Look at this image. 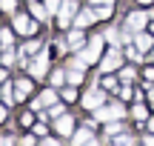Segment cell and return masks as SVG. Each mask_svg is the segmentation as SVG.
<instances>
[{
    "mask_svg": "<svg viewBox=\"0 0 154 146\" xmlns=\"http://www.w3.org/2000/svg\"><path fill=\"white\" fill-rule=\"evenodd\" d=\"M83 106L86 109H97V106H103V92H97V89H91V92H86L83 95Z\"/></svg>",
    "mask_w": 154,
    "mask_h": 146,
    "instance_id": "obj_3",
    "label": "cell"
},
{
    "mask_svg": "<svg viewBox=\"0 0 154 146\" xmlns=\"http://www.w3.org/2000/svg\"><path fill=\"white\" fill-rule=\"evenodd\" d=\"M60 115H63V106H60V103H54V106L49 109V118H60Z\"/></svg>",
    "mask_w": 154,
    "mask_h": 146,
    "instance_id": "obj_21",
    "label": "cell"
},
{
    "mask_svg": "<svg viewBox=\"0 0 154 146\" xmlns=\"http://www.w3.org/2000/svg\"><path fill=\"white\" fill-rule=\"evenodd\" d=\"M83 146H100V143H97V141H91V138H88V141L83 143Z\"/></svg>",
    "mask_w": 154,
    "mask_h": 146,
    "instance_id": "obj_30",
    "label": "cell"
},
{
    "mask_svg": "<svg viewBox=\"0 0 154 146\" xmlns=\"http://www.w3.org/2000/svg\"><path fill=\"white\" fill-rule=\"evenodd\" d=\"M123 115H126V109H123L120 103H117V106H97V109H94V118L106 120V123H109V120H120Z\"/></svg>",
    "mask_w": 154,
    "mask_h": 146,
    "instance_id": "obj_2",
    "label": "cell"
},
{
    "mask_svg": "<svg viewBox=\"0 0 154 146\" xmlns=\"http://www.w3.org/2000/svg\"><path fill=\"white\" fill-rule=\"evenodd\" d=\"M151 60H154V52H151Z\"/></svg>",
    "mask_w": 154,
    "mask_h": 146,
    "instance_id": "obj_35",
    "label": "cell"
},
{
    "mask_svg": "<svg viewBox=\"0 0 154 146\" xmlns=\"http://www.w3.org/2000/svg\"><path fill=\"white\" fill-rule=\"evenodd\" d=\"M0 6H3L6 11H11V9H14V0H0Z\"/></svg>",
    "mask_w": 154,
    "mask_h": 146,
    "instance_id": "obj_25",
    "label": "cell"
},
{
    "mask_svg": "<svg viewBox=\"0 0 154 146\" xmlns=\"http://www.w3.org/2000/svg\"><path fill=\"white\" fill-rule=\"evenodd\" d=\"M3 118H6V109H3V106H0V120H3Z\"/></svg>",
    "mask_w": 154,
    "mask_h": 146,
    "instance_id": "obj_32",
    "label": "cell"
},
{
    "mask_svg": "<svg viewBox=\"0 0 154 146\" xmlns=\"http://www.w3.org/2000/svg\"><path fill=\"white\" fill-rule=\"evenodd\" d=\"M137 3H151V0H137Z\"/></svg>",
    "mask_w": 154,
    "mask_h": 146,
    "instance_id": "obj_34",
    "label": "cell"
},
{
    "mask_svg": "<svg viewBox=\"0 0 154 146\" xmlns=\"http://www.w3.org/2000/svg\"><path fill=\"white\" fill-rule=\"evenodd\" d=\"M131 115H134L137 120H146V115H149V112H146V106H143V103H137V106L131 109Z\"/></svg>",
    "mask_w": 154,
    "mask_h": 146,
    "instance_id": "obj_16",
    "label": "cell"
},
{
    "mask_svg": "<svg viewBox=\"0 0 154 146\" xmlns=\"http://www.w3.org/2000/svg\"><path fill=\"white\" fill-rule=\"evenodd\" d=\"M40 146H60V143H57V141H43Z\"/></svg>",
    "mask_w": 154,
    "mask_h": 146,
    "instance_id": "obj_28",
    "label": "cell"
},
{
    "mask_svg": "<svg viewBox=\"0 0 154 146\" xmlns=\"http://www.w3.org/2000/svg\"><path fill=\"white\" fill-rule=\"evenodd\" d=\"M114 69H120V52L111 49L109 55L103 57V72H114Z\"/></svg>",
    "mask_w": 154,
    "mask_h": 146,
    "instance_id": "obj_5",
    "label": "cell"
},
{
    "mask_svg": "<svg viewBox=\"0 0 154 146\" xmlns=\"http://www.w3.org/2000/svg\"><path fill=\"white\" fill-rule=\"evenodd\" d=\"M134 46H137L140 52H149L151 46H154V37H151V34H143V32H137V34H134Z\"/></svg>",
    "mask_w": 154,
    "mask_h": 146,
    "instance_id": "obj_7",
    "label": "cell"
},
{
    "mask_svg": "<svg viewBox=\"0 0 154 146\" xmlns=\"http://www.w3.org/2000/svg\"><path fill=\"white\" fill-rule=\"evenodd\" d=\"M146 20H149L146 11H131V14H128V32H140V29L146 26Z\"/></svg>",
    "mask_w": 154,
    "mask_h": 146,
    "instance_id": "obj_4",
    "label": "cell"
},
{
    "mask_svg": "<svg viewBox=\"0 0 154 146\" xmlns=\"http://www.w3.org/2000/svg\"><path fill=\"white\" fill-rule=\"evenodd\" d=\"M131 143H134V141H131L128 135H120V138H117V141L111 143V146H131Z\"/></svg>",
    "mask_w": 154,
    "mask_h": 146,
    "instance_id": "obj_18",
    "label": "cell"
},
{
    "mask_svg": "<svg viewBox=\"0 0 154 146\" xmlns=\"http://www.w3.org/2000/svg\"><path fill=\"white\" fill-rule=\"evenodd\" d=\"M63 97H66V100H74V97H77V92H74V86H72V89H66V92H63Z\"/></svg>",
    "mask_w": 154,
    "mask_h": 146,
    "instance_id": "obj_24",
    "label": "cell"
},
{
    "mask_svg": "<svg viewBox=\"0 0 154 146\" xmlns=\"http://www.w3.org/2000/svg\"><path fill=\"white\" fill-rule=\"evenodd\" d=\"M29 92H32V83L29 80H17L14 83V97H26Z\"/></svg>",
    "mask_w": 154,
    "mask_h": 146,
    "instance_id": "obj_11",
    "label": "cell"
},
{
    "mask_svg": "<svg viewBox=\"0 0 154 146\" xmlns=\"http://www.w3.org/2000/svg\"><path fill=\"white\" fill-rule=\"evenodd\" d=\"M3 100H6V103L14 100V92H11V86H3Z\"/></svg>",
    "mask_w": 154,
    "mask_h": 146,
    "instance_id": "obj_20",
    "label": "cell"
},
{
    "mask_svg": "<svg viewBox=\"0 0 154 146\" xmlns=\"http://www.w3.org/2000/svg\"><path fill=\"white\" fill-rule=\"evenodd\" d=\"M46 60H49V52H40V57L32 63V75H34V78H43V72H46Z\"/></svg>",
    "mask_w": 154,
    "mask_h": 146,
    "instance_id": "obj_8",
    "label": "cell"
},
{
    "mask_svg": "<svg viewBox=\"0 0 154 146\" xmlns=\"http://www.w3.org/2000/svg\"><path fill=\"white\" fill-rule=\"evenodd\" d=\"M83 40H86V37H83V32L74 26V32L69 34V46H72V49H80V46H83Z\"/></svg>",
    "mask_w": 154,
    "mask_h": 146,
    "instance_id": "obj_12",
    "label": "cell"
},
{
    "mask_svg": "<svg viewBox=\"0 0 154 146\" xmlns=\"http://www.w3.org/2000/svg\"><path fill=\"white\" fill-rule=\"evenodd\" d=\"M11 60H14V55H11V52H9V46H6V55H3V63H11Z\"/></svg>",
    "mask_w": 154,
    "mask_h": 146,
    "instance_id": "obj_26",
    "label": "cell"
},
{
    "mask_svg": "<svg viewBox=\"0 0 154 146\" xmlns=\"http://www.w3.org/2000/svg\"><path fill=\"white\" fill-rule=\"evenodd\" d=\"M91 3H94V6H100V3H111V0H91Z\"/></svg>",
    "mask_w": 154,
    "mask_h": 146,
    "instance_id": "obj_31",
    "label": "cell"
},
{
    "mask_svg": "<svg viewBox=\"0 0 154 146\" xmlns=\"http://www.w3.org/2000/svg\"><path fill=\"white\" fill-rule=\"evenodd\" d=\"M149 129H151V132H154V120H151V123H149Z\"/></svg>",
    "mask_w": 154,
    "mask_h": 146,
    "instance_id": "obj_33",
    "label": "cell"
},
{
    "mask_svg": "<svg viewBox=\"0 0 154 146\" xmlns=\"http://www.w3.org/2000/svg\"><path fill=\"white\" fill-rule=\"evenodd\" d=\"M0 146H11V138H3V141H0Z\"/></svg>",
    "mask_w": 154,
    "mask_h": 146,
    "instance_id": "obj_29",
    "label": "cell"
},
{
    "mask_svg": "<svg viewBox=\"0 0 154 146\" xmlns=\"http://www.w3.org/2000/svg\"><path fill=\"white\" fill-rule=\"evenodd\" d=\"M32 14H34V20H49V9H43L37 3H32Z\"/></svg>",
    "mask_w": 154,
    "mask_h": 146,
    "instance_id": "obj_14",
    "label": "cell"
},
{
    "mask_svg": "<svg viewBox=\"0 0 154 146\" xmlns=\"http://www.w3.org/2000/svg\"><path fill=\"white\" fill-rule=\"evenodd\" d=\"M72 126H74V120L69 118V115H60V118H57V132H60V135H72Z\"/></svg>",
    "mask_w": 154,
    "mask_h": 146,
    "instance_id": "obj_10",
    "label": "cell"
},
{
    "mask_svg": "<svg viewBox=\"0 0 154 146\" xmlns=\"http://www.w3.org/2000/svg\"><path fill=\"white\" fill-rule=\"evenodd\" d=\"M103 86H106V89H117V83H114L111 78H106V80H103Z\"/></svg>",
    "mask_w": 154,
    "mask_h": 146,
    "instance_id": "obj_27",
    "label": "cell"
},
{
    "mask_svg": "<svg viewBox=\"0 0 154 146\" xmlns=\"http://www.w3.org/2000/svg\"><path fill=\"white\" fill-rule=\"evenodd\" d=\"M91 20H97V17H94V11H91V9H83V11H77L74 26H77V29H83V26H88Z\"/></svg>",
    "mask_w": 154,
    "mask_h": 146,
    "instance_id": "obj_9",
    "label": "cell"
},
{
    "mask_svg": "<svg viewBox=\"0 0 154 146\" xmlns=\"http://www.w3.org/2000/svg\"><path fill=\"white\" fill-rule=\"evenodd\" d=\"M54 97H57V95H54V92L49 89V92H46V95H43V103H54Z\"/></svg>",
    "mask_w": 154,
    "mask_h": 146,
    "instance_id": "obj_23",
    "label": "cell"
},
{
    "mask_svg": "<svg viewBox=\"0 0 154 146\" xmlns=\"http://www.w3.org/2000/svg\"><path fill=\"white\" fill-rule=\"evenodd\" d=\"M88 138H91V132H88V129H80V132H74L72 143H74V146H83V143L88 141Z\"/></svg>",
    "mask_w": 154,
    "mask_h": 146,
    "instance_id": "obj_13",
    "label": "cell"
},
{
    "mask_svg": "<svg viewBox=\"0 0 154 146\" xmlns=\"http://www.w3.org/2000/svg\"><path fill=\"white\" fill-rule=\"evenodd\" d=\"M0 43H3V49H6V46H11V32H9V29L0 32Z\"/></svg>",
    "mask_w": 154,
    "mask_h": 146,
    "instance_id": "obj_17",
    "label": "cell"
},
{
    "mask_svg": "<svg viewBox=\"0 0 154 146\" xmlns=\"http://www.w3.org/2000/svg\"><path fill=\"white\" fill-rule=\"evenodd\" d=\"M14 29H17V32H23V34H34V29H37V26H34L26 14H17L14 17Z\"/></svg>",
    "mask_w": 154,
    "mask_h": 146,
    "instance_id": "obj_6",
    "label": "cell"
},
{
    "mask_svg": "<svg viewBox=\"0 0 154 146\" xmlns=\"http://www.w3.org/2000/svg\"><path fill=\"white\" fill-rule=\"evenodd\" d=\"M151 32H154V26H151Z\"/></svg>",
    "mask_w": 154,
    "mask_h": 146,
    "instance_id": "obj_36",
    "label": "cell"
},
{
    "mask_svg": "<svg viewBox=\"0 0 154 146\" xmlns=\"http://www.w3.org/2000/svg\"><path fill=\"white\" fill-rule=\"evenodd\" d=\"M80 80H83V69L72 66V69H69V83H72V86H77V83H80Z\"/></svg>",
    "mask_w": 154,
    "mask_h": 146,
    "instance_id": "obj_15",
    "label": "cell"
},
{
    "mask_svg": "<svg viewBox=\"0 0 154 146\" xmlns=\"http://www.w3.org/2000/svg\"><path fill=\"white\" fill-rule=\"evenodd\" d=\"M60 3H63V0H46V9H49V14H54V11L60 9Z\"/></svg>",
    "mask_w": 154,
    "mask_h": 146,
    "instance_id": "obj_19",
    "label": "cell"
},
{
    "mask_svg": "<svg viewBox=\"0 0 154 146\" xmlns=\"http://www.w3.org/2000/svg\"><path fill=\"white\" fill-rule=\"evenodd\" d=\"M74 14H77V3H74V0H63L60 9H57V23H60L63 29H69Z\"/></svg>",
    "mask_w": 154,
    "mask_h": 146,
    "instance_id": "obj_1",
    "label": "cell"
},
{
    "mask_svg": "<svg viewBox=\"0 0 154 146\" xmlns=\"http://www.w3.org/2000/svg\"><path fill=\"white\" fill-rule=\"evenodd\" d=\"M106 132H109V135H117V132H123V126H114V123H109V126H106Z\"/></svg>",
    "mask_w": 154,
    "mask_h": 146,
    "instance_id": "obj_22",
    "label": "cell"
}]
</instances>
